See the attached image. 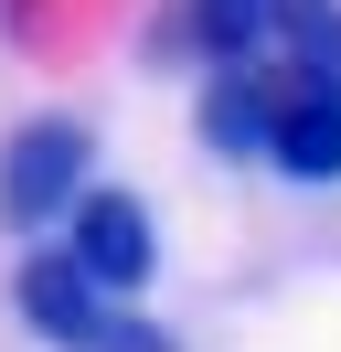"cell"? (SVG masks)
<instances>
[{
  "mask_svg": "<svg viewBox=\"0 0 341 352\" xmlns=\"http://www.w3.org/2000/svg\"><path fill=\"white\" fill-rule=\"evenodd\" d=\"M170 54L203 75V150L277 182H341V0H182Z\"/></svg>",
  "mask_w": 341,
  "mask_h": 352,
  "instance_id": "6da1fadb",
  "label": "cell"
},
{
  "mask_svg": "<svg viewBox=\"0 0 341 352\" xmlns=\"http://www.w3.org/2000/svg\"><path fill=\"white\" fill-rule=\"evenodd\" d=\"M85 182H96V129L85 118H21L0 139V224L11 235H43Z\"/></svg>",
  "mask_w": 341,
  "mask_h": 352,
  "instance_id": "7a4b0ae2",
  "label": "cell"
},
{
  "mask_svg": "<svg viewBox=\"0 0 341 352\" xmlns=\"http://www.w3.org/2000/svg\"><path fill=\"white\" fill-rule=\"evenodd\" d=\"M64 256H75L85 288L139 299V288L160 278V224H149V203L128 192V182H85V192L64 203Z\"/></svg>",
  "mask_w": 341,
  "mask_h": 352,
  "instance_id": "3957f363",
  "label": "cell"
},
{
  "mask_svg": "<svg viewBox=\"0 0 341 352\" xmlns=\"http://www.w3.org/2000/svg\"><path fill=\"white\" fill-rule=\"evenodd\" d=\"M11 309H21V331H43L54 352H96V331H107V309H118V299L85 288L64 245H32V256L11 267Z\"/></svg>",
  "mask_w": 341,
  "mask_h": 352,
  "instance_id": "277c9868",
  "label": "cell"
},
{
  "mask_svg": "<svg viewBox=\"0 0 341 352\" xmlns=\"http://www.w3.org/2000/svg\"><path fill=\"white\" fill-rule=\"evenodd\" d=\"M96 352H182V331H160L139 299H118V309H107V331H96Z\"/></svg>",
  "mask_w": 341,
  "mask_h": 352,
  "instance_id": "5b68a950",
  "label": "cell"
}]
</instances>
